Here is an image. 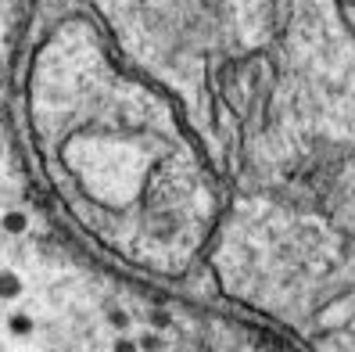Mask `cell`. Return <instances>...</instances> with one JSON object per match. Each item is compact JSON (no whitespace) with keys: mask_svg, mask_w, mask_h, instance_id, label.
<instances>
[{"mask_svg":"<svg viewBox=\"0 0 355 352\" xmlns=\"http://www.w3.org/2000/svg\"><path fill=\"white\" fill-rule=\"evenodd\" d=\"M26 292V280L18 277L15 270H0V299L4 302H15V299H22Z\"/></svg>","mask_w":355,"mask_h":352,"instance_id":"1","label":"cell"},{"mask_svg":"<svg viewBox=\"0 0 355 352\" xmlns=\"http://www.w3.org/2000/svg\"><path fill=\"white\" fill-rule=\"evenodd\" d=\"M33 330H36V320L29 313H15L8 320V335L11 338H33Z\"/></svg>","mask_w":355,"mask_h":352,"instance_id":"2","label":"cell"},{"mask_svg":"<svg viewBox=\"0 0 355 352\" xmlns=\"http://www.w3.org/2000/svg\"><path fill=\"white\" fill-rule=\"evenodd\" d=\"M0 226H4V234L18 237V234H26L29 231V212H4V219H0Z\"/></svg>","mask_w":355,"mask_h":352,"instance_id":"3","label":"cell"},{"mask_svg":"<svg viewBox=\"0 0 355 352\" xmlns=\"http://www.w3.org/2000/svg\"><path fill=\"white\" fill-rule=\"evenodd\" d=\"M112 352H140V342L130 338V335H122V338L112 342Z\"/></svg>","mask_w":355,"mask_h":352,"instance_id":"4","label":"cell"},{"mask_svg":"<svg viewBox=\"0 0 355 352\" xmlns=\"http://www.w3.org/2000/svg\"><path fill=\"white\" fill-rule=\"evenodd\" d=\"M137 342H140V352H158L162 349V338L158 335H140Z\"/></svg>","mask_w":355,"mask_h":352,"instance_id":"5","label":"cell"},{"mask_svg":"<svg viewBox=\"0 0 355 352\" xmlns=\"http://www.w3.org/2000/svg\"><path fill=\"white\" fill-rule=\"evenodd\" d=\"M108 320H112V324H115L119 330H126V327H130V317L122 313V309H112V313H108Z\"/></svg>","mask_w":355,"mask_h":352,"instance_id":"6","label":"cell"},{"mask_svg":"<svg viewBox=\"0 0 355 352\" xmlns=\"http://www.w3.org/2000/svg\"><path fill=\"white\" fill-rule=\"evenodd\" d=\"M0 155H4V148H0Z\"/></svg>","mask_w":355,"mask_h":352,"instance_id":"7","label":"cell"}]
</instances>
